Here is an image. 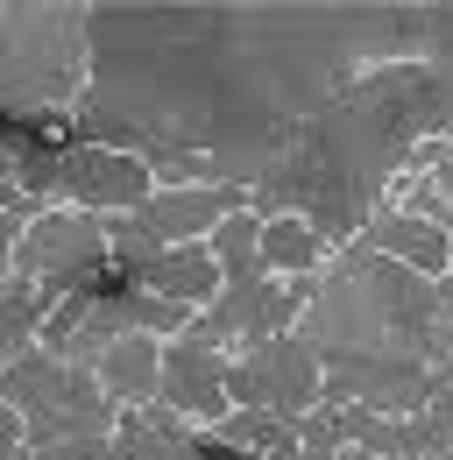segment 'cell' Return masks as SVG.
<instances>
[{"instance_id": "ffe728a7", "label": "cell", "mask_w": 453, "mask_h": 460, "mask_svg": "<svg viewBox=\"0 0 453 460\" xmlns=\"http://www.w3.org/2000/svg\"><path fill=\"white\" fill-rule=\"evenodd\" d=\"M432 460H453V454H432Z\"/></svg>"}, {"instance_id": "5bb4252c", "label": "cell", "mask_w": 453, "mask_h": 460, "mask_svg": "<svg viewBox=\"0 0 453 460\" xmlns=\"http://www.w3.org/2000/svg\"><path fill=\"white\" fill-rule=\"evenodd\" d=\"M418 439H425V454H447L453 447V383H440L425 411H418Z\"/></svg>"}, {"instance_id": "ac0fdd59", "label": "cell", "mask_w": 453, "mask_h": 460, "mask_svg": "<svg viewBox=\"0 0 453 460\" xmlns=\"http://www.w3.org/2000/svg\"><path fill=\"white\" fill-rule=\"evenodd\" d=\"M432 164H440V171H432V184H440V199H447V220H453V142L432 156Z\"/></svg>"}, {"instance_id": "8fae6325", "label": "cell", "mask_w": 453, "mask_h": 460, "mask_svg": "<svg viewBox=\"0 0 453 460\" xmlns=\"http://www.w3.org/2000/svg\"><path fill=\"white\" fill-rule=\"evenodd\" d=\"M156 376H164V361H156V347L142 341V333L113 341V354L100 361V390H107V397H149Z\"/></svg>"}, {"instance_id": "277c9868", "label": "cell", "mask_w": 453, "mask_h": 460, "mask_svg": "<svg viewBox=\"0 0 453 460\" xmlns=\"http://www.w3.org/2000/svg\"><path fill=\"white\" fill-rule=\"evenodd\" d=\"M149 164L142 156H113V149H85V142H71L64 156H57V191L78 206V213H135V206H149Z\"/></svg>"}, {"instance_id": "30bf717a", "label": "cell", "mask_w": 453, "mask_h": 460, "mask_svg": "<svg viewBox=\"0 0 453 460\" xmlns=\"http://www.w3.org/2000/svg\"><path fill=\"white\" fill-rule=\"evenodd\" d=\"M226 206H234V191H220V184H213V191H184V199H149V206H135V213H142V227L156 234L164 248H177L184 234L213 227Z\"/></svg>"}, {"instance_id": "9a60e30c", "label": "cell", "mask_w": 453, "mask_h": 460, "mask_svg": "<svg viewBox=\"0 0 453 460\" xmlns=\"http://www.w3.org/2000/svg\"><path fill=\"white\" fill-rule=\"evenodd\" d=\"M432 376L453 383V284L440 290V326H432Z\"/></svg>"}, {"instance_id": "7a4b0ae2", "label": "cell", "mask_w": 453, "mask_h": 460, "mask_svg": "<svg viewBox=\"0 0 453 460\" xmlns=\"http://www.w3.org/2000/svg\"><path fill=\"white\" fill-rule=\"evenodd\" d=\"M7 397L22 403V418H29V432H36L43 447H50V432L57 439H93L113 418L107 390H100L85 368L57 361V354H22V361L7 368Z\"/></svg>"}, {"instance_id": "d6986e66", "label": "cell", "mask_w": 453, "mask_h": 460, "mask_svg": "<svg viewBox=\"0 0 453 460\" xmlns=\"http://www.w3.org/2000/svg\"><path fill=\"white\" fill-rule=\"evenodd\" d=\"M7 439H14V418H0V447H7Z\"/></svg>"}, {"instance_id": "4fadbf2b", "label": "cell", "mask_w": 453, "mask_h": 460, "mask_svg": "<svg viewBox=\"0 0 453 460\" xmlns=\"http://www.w3.org/2000/svg\"><path fill=\"white\" fill-rule=\"evenodd\" d=\"M255 234H262V220H226L213 241V255L234 270V284H255Z\"/></svg>"}, {"instance_id": "9c48e42d", "label": "cell", "mask_w": 453, "mask_h": 460, "mask_svg": "<svg viewBox=\"0 0 453 460\" xmlns=\"http://www.w3.org/2000/svg\"><path fill=\"white\" fill-rule=\"evenodd\" d=\"M369 248L376 255H404L418 277H432V270H447V241L432 220H418V213H383V220H369Z\"/></svg>"}, {"instance_id": "8992f818", "label": "cell", "mask_w": 453, "mask_h": 460, "mask_svg": "<svg viewBox=\"0 0 453 460\" xmlns=\"http://www.w3.org/2000/svg\"><path fill=\"white\" fill-rule=\"evenodd\" d=\"M226 403V361L199 341H177L164 354V411L177 418H213Z\"/></svg>"}, {"instance_id": "e0dca14e", "label": "cell", "mask_w": 453, "mask_h": 460, "mask_svg": "<svg viewBox=\"0 0 453 460\" xmlns=\"http://www.w3.org/2000/svg\"><path fill=\"white\" fill-rule=\"evenodd\" d=\"M36 460H113V447H100V432H93V439H57Z\"/></svg>"}, {"instance_id": "6da1fadb", "label": "cell", "mask_w": 453, "mask_h": 460, "mask_svg": "<svg viewBox=\"0 0 453 460\" xmlns=\"http://www.w3.org/2000/svg\"><path fill=\"white\" fill-rule=\"evenodd\" d=\"M440 128H453L447 78L432 64H383V71L354 78L340 100H326L312 120H298L283 156L255 177V199L298 213L319 241H347L369 227L383 184Z\"/></svg>"}, {"instance_id": "5b68a950", "label": "cell", "mask_w": 453, "mask_h": 460, "mask_svg": "<svg viewBox=\"0 0 453 460\" xmlns=\"http://www.w3.org/2000/svg\"><path fill=\"white\" fill-rule=\"evenodd\" d=\"M226 390L248 403V411H298V403L319 397V368H312V347L305 341H270L255 347L241 368H226Z\"/></svg>"}, {"instance_id": "52a82bcc", "label": "cell", "mask_w": 453, "mask_h": 460, "mask_svg": "<svg viewBox=\"0 0 453 460\" xmlns=\"http://www.w3.org/2000/svg\"><path fill=\"white\" fill-rule=\"evenodd\" d=\"M191 439L184 418L164 411V403H128L120 411V432H113V460H191Z\"/></svg>"}, {"instance_id": "3957f363", "label": "cell", "mask_w": 453, "mask_h": 460, "mask_svg": "<svg viewBox=\"0 0 453 460\" xmlns=\"http://www.w3.org/2000/svg\"><path fill=\"white\" fill-rule=\"evenodd\" d=\"M93 262H107V220L100 213H43L36 227L14 241V277H29V284H50L64 297L71 277H85Z\"/></svg>"}, {"instance_id": "2e32d148", "label": "cell", "mask_w": 453, "mask_h": 460, "mask_svg": "<svg viewBox=\"0 0 453 460\" xmlns=\"http://www.w3.org/2000/svg\"><path fill=\"white\" fill-rule=\"evenodd\" d=\"M425 43H432V58H425V64L453 85V14H425Z\"/></svg>"}, {"instance_id": "ba28073f", "label": "cell", "mask_w": 453, "mask_h": 460, "mask_svg": "<svg viewBox=\"0 0 453 460\" xmlns=\"http://www.w3.org/2000/svg\"><path fill=\"white\" fill-rule=\"evenodd\" d=\"M142 290H156L164 305H199L206 290H213V255L206 248H164V255H149L142 270H128Z\"/></svg>"}, {"instance_id": "7c38bea8", "label": "cell", "mask_w": 453, "mask_h": 460, "mask_svg": "<svg viewBox=\"0 0 453 460\" xmlns=\"http://www.w3.org/2000/svg\"><path fill=\"white\" fill-rule=\"evenodd\" d=\"M255 255H262L270 270H312V255H319V234L305 227V220H270V227L255 234Z\"/></svg>"}]
</instances>
